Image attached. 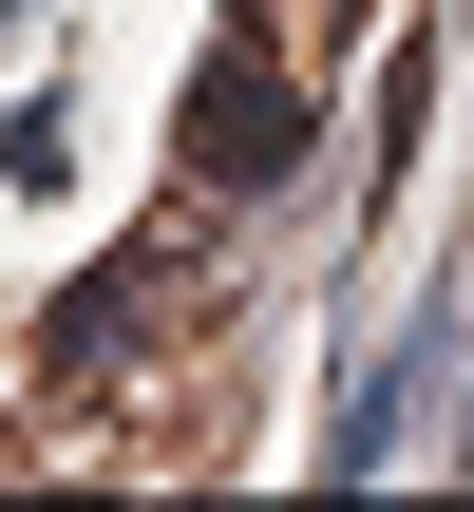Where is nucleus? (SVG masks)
Listing matches in <instances>:
<instances>
[{"label":"nucleus","instance_id":"f03ea898","mask_svg":"<svg viewBox=\"0 0 474 512\" xmlns=\"http://www.w3.org/2000/svg\"><path fill=\"white\" fill-rule=\"evenodd\" d=\"M437 380H456V323L418 304V323H399V342L361 361V399H342V437H323V475H399V437H418V399H437Z\"/></svg>","mask_w":474,"mask_h":512},{"label":"nucleus","instance_id":"f257e3e1","mask_svg":"<svg viewBox=\"0 0 474 512\" xmlns=\"http://www.w3.org/2000/svg\"><path fill=\"white\" fill-rule=\"evenodd\" d=\"M304 133H323V95H304V57H266V38H228L209 76H190V190H285L304 171Z\"/></svg>","mask_w":474,"mask_h":512}]
</instances>
